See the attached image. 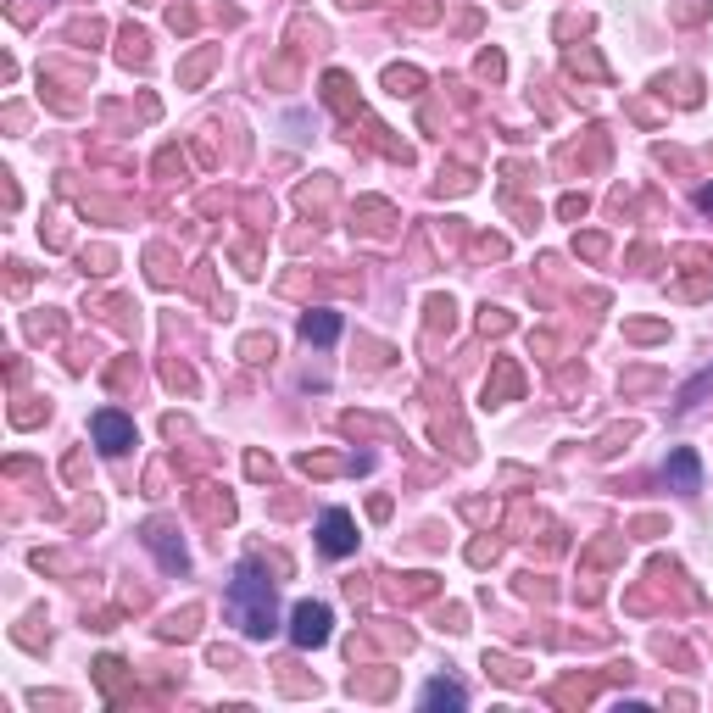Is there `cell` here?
Listing matches in <instances>:
<instances>
[{"mask_svg":"<svg viewBox=\"0 0 713 713\" xmlns=\"http://www.w3.org/2000/svg\"><path fill=\"white\" fill-rule=\"evenodd\" d=\"M663 480H675V491H702V468H697V452H675L669 468H663Z\"/></svg>","mask_w":713,"mask_h":713,"instance_id":"cell-5","label":"cell"},{"mask_svg":"<svg viewBox=\"0 0 713 713\" xmlns=\"http://www.w3.org/2000/svg\"><path fill=\"white\" fill-rule=\"evenodd\" d=\"M702 207H708V212H713V184H708V190H702Z\"/></svg>","mask_w":713,"mask_h":713,"instance_id":"cell-10","label":"cell"},{"mask_svg":"<svg viewBox=\"0 0 713 713\" xmlns=\"http://www.w3.org/2000/svg\"><path fill=\"white\" fill-rule=\"evenodd\" d=\"M229 613H234V624H240L251 641H268L273 630H279V613H273V580L257 569V563H240V569H234Z\"/></svg>","mask_w":713,"mask_h":713,"instance_id":"cell-1","label":"cell"},{"mask_svg":"<svg viewBox=\"0 0 713 713\" xmlns=\"http://www.w3.org/2000/svg\"><path fill=\"white\" fill-rule=\"evenodd\" d=\"M301 335L318 340V346H329V340L340 335V318L335 312H307V318H301Z\"/></svg>","mask_w":713,"mask_h":713,"instance_id":"cell-6","label":"cell"},{"mask_svg":"<svg viewBox=\"0 0 713 713\" xmlns=\"http://www.w3.org/2000/svg\"><path fill=\"white\" fill-rule=\"evenodd\" d=\"M702 390H713V368H708V374H697V379H691L686 390H680V407H691V402H697V396H702Z\"/></svg>","mask_w":713,"mask_h":713,"instance_id":"cell-9","label":"cell"},{"mask_svg":"<svg viewBox=\"0 0 713 713\" xmlns=\"http://www.w3.org/2000/svg\"><path fill=\"white\" fill-rule=\"evenodd\" d=\"M318 546H324L329 558H346V552H357V524H351V513L329 507L324 519H318Z\"/></svg>","mask_w":713,"mask_h":713,"instance_id":"cell-3","label":"cell"},{"mask_svg":"<svg viewBox=\"0 0 713 713\" xmlns=\"http://www.w3.org/2000/svg\"><path fill=\"white\" fill-rule=\"evenodd\" d=\"M463 686H452V680H429L424 686V708H463Z\"/></svg>","mask_w":713,"mask_h":713,"instance_id":"cell-7","label":"cell"},{"mask_svg":"<svg viewBox=\"0 0 713 713\" xmlns=\"http://www.w3.org/2000/svg\"><path fill=\"white\" fill-rule=\"evenodd\" d=\"M90 435H95V446H101V452H112V457L134 446V424H129L123 413H112V407L90 418Z\"/></svg>","mask_w":713,"mask_h":713,"instance_id":"cell-4","label":"cell"},{"mask_svg":"<svg viewBox=\"0 0 713 713\" xmlns=\"http://www.w3.org/2000/svg\"><path fill=\"white\" fill-rule=\"evenodd\" d=\"M290 641H296V647H324L329 641V608L296 602V613H290Z\"/></svg>","mask_w":713,"mask_h":713,"instance_id":"cell-2","label":"cell"},{"mask_svg":"<svg viewBox=\"0 0 713 713\" xmlns=\"http://www.w3.org/2000/svg\"><path fill=\"white\" fill-rule=\"evenodd\" d=\"M145 541H151L156 552H162V563H168V569H184V552L168 541V530H162V524H151V530H145Z\"/></svg>","mask_w":713,"mask_h":713,"instance_id":"cell-8","label":"cell"}]
</instances>
